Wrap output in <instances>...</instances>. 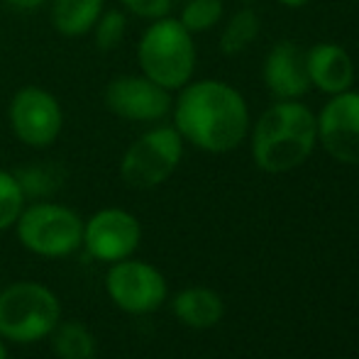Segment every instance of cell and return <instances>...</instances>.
<instances>
[{
	"label": "cell",
	"instance_id": "obj_4",
	"mask_svg": "<svg viewBox=\"0 0 359 359\" xmlns=\"http://www.w3.org/2000/svg\"><path fill=\"white\" fill-rule=\"evenodd\" d=\"M62 320V303L44 284L18 281L0 291V337L32 345L54 332Z\"/></svg>",
	"mask_w": 359,
	"mask_h": 359
},
{
	"label": "cell",
	"instance_id": "obj_14",
	"mask_svg": "<svg viewBox=\"0 0 359 359\" xmlns=\"http://www.w3.org/2000/svg\"><path fill=\"white\" fill-rule=\"evenodd\" d=\"M52 27L64 37H83L105 10V0H49Z\"/></svg>",
	"mask_w": 359,
	"mask_h": 359
},
{
	"label": "cell",
	"instance_id": "obj_1",
	"mask_svg": "<svg viewBox=\"0 0 359 359\" xmlns=\"http://www.w3.org/2000/svg\"><path fill=\"white\" fill-rule=\"evenodd\" d=\"M171 110L181 137L210 154L235 149L250 128L245 98L232 86L213 79L186 83Z\"/></svg>",
	"mask_w": 359,
	"mask_h": 359
},
{
	"label": "cell",
	"instance_id": "obj_22",
	"mask_svg": "<svg viewBox=\"0 0 359 359\" xmlns=\"http://www.w3.org/2000/svg\"><path fill=\"white\" fill-rule=\"evenodd\" d=\"M128 13L142 20H159L166 18L171 10V0H120Z\"/></svg>",
	"mask_w": 359,
	"mask_h": 359
},
{
	"label": "cell",
	"instance_id": "obj_13",
	"mask_svg": "<svg viewBox=\"0 0 359 359\" xmlns=\"http://www.w3.org/2000/svg\"><path fill=\"white\" fill-rule=\"evenodd\" d=\"M306 67L311 86L327 95H337L350 90L355 81V64L352 57L340 44L323 42L306 52Z\"/></svg>",
	"mask_w": 359,
	"mask_h": 359
},
{
	"label": "cell",
	"instance_id": "obj_6",
	"mask_svg": "<svg viewBox=\"0 0 359 359\" xmlns=\"http://www.w3.org/2000/svg\"><path fill=\"white\" fill-rule=\"evenodd\" d=\"M184 156V137L176 128H154L128 147L120 161V176L130 189H154L164 184Z\"/></svg>",
	"mask_w": 359,
	"mask_h": 359
},
{
	"label": "cell",
	"instance_id": "obj_7",
	"mask_svg": "<svg viewBox=\"0 0 359 359\" xmlns=\"http://www.w3.org/2000/svg\"><path fill=\"white\" fill-rule=\"evenodd\" d=\"M8 118L15 137L32 149L52 147L64 130L62 103L39 86H25L13 95Z\"/></svg>",
	"mask_w": 359,
	"mask_h": 359
},
{
	"label": "cell",
	"instance_id": "obj_3",
	"mask_svg": "<svg viewBox=\"0 0 359 359\" xmlns=\"http://www.w3.org/2000/svg\"><path fill=\"white\" fill-rule=\"evenodd\" d=\"M137 62L149 81L166 90H181L196 72L194 34L169 15L151 20L137 44Z\"/></svg>",
	"mask_w": 359,
	"mask_h": 359
},
{
	"label": "cell",
	"instance_id": "obj_5",
	"mask_svg": "<svg viewBox=\"0 0 359 359\" xmlns=\"http://www.w3.org/2000/svg\"><path fill=\"white\" fill-rule=\"evenodd\" d=\"M18 240L32 255L59 259L83 247V220L62 203L39 201L22 208L18 222Z\"/></svg>",
	"mask_w": 359,
	"mask_h": 359
},
{
	"label": "cell",
	"instance_id": "obj_23",
	"mask_svg": "<svg viewBox=\"0 0 359 359\" xmlns=\"http://www.w3.org/2000/svg\"><path fill=\"white\" fill-rule=\"evenodd\" d=\"M44 3H49V0H8L10 8L20 10V13H34V10H39Z\"/></svg>",
	"mask_w": 359,
	"mask_h": 359
},
{
	"label": "cell",
	"instance_id": "obj_9",
	"mask_svg": "<svg viewBox=\"0 0 359 359\" xmlns=\"http://www.w3.org/2000/svg\"><path fill=\"white\" fill-rule=\"evenodd\" d=\"M105 108L128 123H156L166 118L174 108L171 90L161 88L142 74L115 76L105 86Z\"/></svg>",
	"mask_w": 359,
	"mask_h": 359
},
{
	"label": "cell",
	"instance_id": "obj_26",
	"mask_svg": "<svg viewBox=\"0 0 359 359\" xmlns=\"http://www.w3.org/2000/svg\"><path fill=\"white\" fill-rule=\"evenodd\" d=\"M240 3H252V0H240Z\"/></svg>",
	"mask_w": 359,
	"mask_h": 359
},
{
	"label": "cell",
	"instance_id": "obj_16",
	"mask_svg": "<svg viewBox=\"0 0 359 359\" xmlns=\"http://www.w3.org/2000/svg\"><path fill=\"white\" fill-rule=\"evenodd\" d=\"M52 347L59 359H93L95 337L83 323H62L52 332Z\"/></svg>",
	"mask_w": 359,
	"mask_h": 359
},
{
	"label": "cell",
	"instance_id": "obj_20",
	"mask_svg": "<svg viewBox=\"0 0 359 359\" xmlns=\"http://www.w3.org/2000/svg\"><path fill=\"white\" fill-rule=\"evenodd\" d=\"M90 32H93V42L100 52H113L123 44L125 32H128V18L123 10H103Z\"/></svg>",
	"mask_w": 359,
	"mask_h": 359
},
{
	"label": "cell",
	"instance_id": "obj_12",
	"mask_svg": "<svg viewBox=\"0 0 359 359\" xmlns=\"http://www.w3.org/2000/svg\"><path fill=\"white\" fill-rule=\"evenodd\" d=\"M264 86L279 100H296L311 88L306 67V49L296 42H279L264 62Z\"/></svg>",
	"mask_w": 359,
	"mask_h": 359
},
{
	"label": "cell",
	"instance_id": "obj_18",
	"mask_svg": "<svg viewBox=\"0 0 359 359\" xmlns=\"http://www.w3.org/2000/svg\"><path fill=\"white\" fill-rule=\"evenodd\" d=\"M15 176H18L20 186H22L25 198H27V196H49L59 189V184H62L59 166H54V164L25 166V169H20Z\"/></svg>",
	"mask_w": 359,
	"mask_h": 359
},
{
	"label": "cell",
	"instance_id": "obj_17",
	"mask_svg": "<svg viewBox=\"0 0 359 359\" xmlns=\"http://www.w3.org/2000/svg\"><path fill=\"white\" fill-rule=\"evenodd\" d=\"M259 34V18L252 8H242L240 13H235L230 18V22L225 25L220 37V49L227 57L245 52Z\"/></svg>",
	"mask_w": 359,
	"mask_h": 359
},
{
	"label": "cell",
	"instance_id": "obj_2",
	"mask_svg": "<svg viewBox=\"0 0 359 359\" xmlns=\"http://www.w3.org/2000/svg\"><path fill=\"white\" fill-rule=\"evenodd\" d=\"M318 142V120L298 100H279L257 120L252 156L266 174H284L311 156Z\"/></svg>",
	"mask_w": 359,
	"mask_h": 359
},
{
	"label": "cell",
	"instance_id": "obj_25",
	"mask_svg": "<svg viewBox=\"0 0 359 359\" xmlns=\"http://www.w3.org/2000/svg\"><path fill=\"white\" fill-rule=\"evenodd\" d=\"M0 359H8V350H5L3 342H0Z\"/></svg>",
	"mask_w": 359,
	"mask_h": 359
},
{
	"label": "cell",
	"instance_id": "obj_24",
	"mask_svg": "<svg viewBox=\"0 0 359 359\" xmlns=\"http://www.w3.org/2000/svg\"><path fill=\"white\" fill-rule=\"evenodd\" d=\"M281 5H286V8H303V5L308 3V0H279Z\"/></svg>",
	"mask_w": 359,
	"mask_h": 359
},
{
	"label": "cell",
	"instance_id": "obj_21",
	"mask_svg": "<svg viewBox=\"0 0 359 359\" xmlns=\"http://www.w3.org/2000/svg\"><path fill=\"white\" fill-rule=\"evenodd\" d=\"M222 0H189L184 10H181L179 22L194 32H205V29L215 27L222 18Z\"/></svg>",
	"mask_w": 359,
	"mask_h": 359
},
{
	"label": "cell",
	"instance_id": "obj_19",
	"mask_svg": "<svg viewBox=\"0 0 359 359\" xmlns=\"http://www.w3.org/2000/svg\"><path fill=\"white\" fill-rule=\"evenodd\" d=\"M25 208V194L18 176L0 169V232L15 227Z\"/></svg>",
	"mask_w": 359,
	"mask_h": 359
},
{
	"label": "cell",
	"instance_id": "obj_10",
	"mask_svg": "<svg viewBox=\"0 0 359 359\" xmlns=\"http://www.w3.org/2000/svg\"><path fill=\"white\" fill-rule=\"evenodd\" d=\"M142 242V227L133 213L123 208H103L83 222V247L98 262L128 259Z\"/></svg>",
	"mask_w": 359,
	"mask_h": 359
},
{
	"label": "cell",
	"instance_id": "obj_8",
	"mask_svg": "<svg viewBox=\"0 0 359 359\" xmlns=\"http://www.w3.org/2000/svg\"><path fill=\"white\" fill-rule=\"evenodd\" d=\"M105 288L108 296L120 311L133 316H147L154 313L166 298V281L147 262L120 259L105 274Z\"/></svg>",
	"mask_w": 359,
	"mask_h": 359
},
{
	"label": "cell",
	"instance_id": "obj_11",
	"mask_svg": "<svg viewBox=\"0 0 359 359\" xmlns=\"http://www.w3.org/2000/svg\"><path fill=\"white\" fill-rule=\"evenodd\" d=\"M318 140L332 159L359 166V93L332 95L318 115Z\"/></svg>",
	"mask_w": 359,
	"mask_h": 359
},
{
	"label": "cell",
	"instance_id": "obj_15",
	"mask_svg": "<svg viewBox=\"0 0 359 359\" xmlns=\"http://www.w3.org/2000/svg\"><path fill=\"white\" fill-rule=\"evenodd\" d=\"M174 313L184 325L196 327V330H205L220 323L222 313V301L215 291L210 288H186L174 298Z\"/></svg>",
	"mask_w": 359,
	"mask_h": 359
}]
</instances>
